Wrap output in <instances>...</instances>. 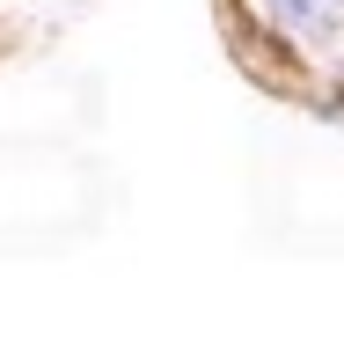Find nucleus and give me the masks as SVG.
<instances>
[{
  "mask_svg": "<svg viewBox=\"0 0 344 352\" xmlns=\"http://www.w3.org/2000/svg\"><path fill=\"white\" fill-rule=\"evenodd\" d=\"M271 8H279V22L293 37H330L344 22V0H271Z\"/></svg>",
  "mask_w": 344,
  "mask_h": 352,
  "instance_id": "nucleus-1",
  "label": "nucleus"
}]
</instances>
